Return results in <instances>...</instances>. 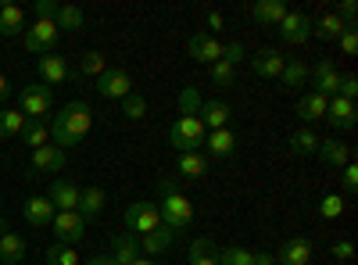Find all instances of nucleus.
<instances>
[{"mask_svg": "<svg viewBox=\"0 0 358 265\" xmlns=\"http://www.w3.org/2000/svg\"><path fill=\"white\" fill-rule=\"evenodd\" d=\"M90 126H94V111H90V104L86 101H72V104H65L62 111L54 115L50 140H54V147L65 151V147H76V143L86 140Z\"/></svg>", "mask_w": 358, "mask_h": 265, "instance_id": "f257e3e1", "label": "nucleus"}, {"mask_svg": "<svg viewBox=\"0 0 358 265\" xmlns=\"http://www.w3.org/2000/svg\"><path fill=\"white\" fill-rule=\"evenodd\" d=\"M204 136H208V129H204V122L197 119H187V115H179V119L169 126V143H172V151L176 155H190V151H201L204 147Z\"/></svg>", "mask_w": 358, "mask_h": 265, "instance_id": "f03ea898", "label": "nucleus"}, {"mask_svg": "<svg viewBox=\"0 0 358 265\" xmlns=\"http://www.w3.org/2000/svg\"><path fill=\"white\" fill-rule=\"evenodd\" d=\"M158 212H162V226H165V229H172L176 237H179L183 229H190V222H194V204H190L183 194H179V190L162 194Z\"/></svg>", "mask_w": 358, "mask_h": 265, "instance_id": "7ed1b4c3", "label": "nucleus"}, {"mask_svg": "<svg viewBox=\"0 0 358 265\" xmlns=\"http://www.w3.org/2000/svg\"><path fill=\"white\" fill-rule=\"evenodd\" d=\"M122 219H126V229L133 237H147V233L162 229V212H158L155 201H133Z\"/></svg>", "mask_w": 358, "mask_h": 265, "instance_id": "20e7f679", "label": "nucleus"}, {"mask_svg": "<svg viewBox=\"0 0 358 265\" xmlns=\"http://www.w3.org/2000/svg\"><path fill=\"white\" fill-rule=\"evenodd\" d=\"M18 104H22L18 111L25 115V119H40V122H47L50 104H54V90H50V86H43V83H29V86H22Z\"/></svg>", "mask_w": 358, "mask_h": 265, "instance_id": "39448f33", "label": "nucleus"}, {"mask_svg": "<svg viewBox=\"0 0 358 265\" xmlns=\"http://www.w3.org/2000/svg\"><path fill=\"white\" fill-rule=\"evenodd\" d=\"M57 40H62V29H57L54 22H33L22 33V43H25V50L29 54H36V57H43V54H54V47H57Z\"/></svg>", "mask_w": 358, "mask_h": 265, "instance_id": "423d86ee", "label": "nucleus"}, {"mask_svg": "<svg viewBox=\"0 0 358 265\" xmlns=\"http://www.w3.org/2000/svg\"><path fill=\"white\" fill-rule=\"evenodd\" d=\"M50 233H54V241L57 244H79L86 237V219L79 212H54L50 219Z\"/></svg>", "mask_w": 358, "mask_h": 265, "instance_id": "0eeeda50", "label": "nucleus"}, {"mask_svg": "<svg viewBox=\"0 0 358 265\" xmlns=\"http://www.w3.org/2000/svg\"><path fill=\"white\" fill-rule=\"evenodd\" d=\"M97 94L104 101H126L133 94V76L126 69H104L97 76Z\"/></svg>", "mask_w": 358, "mask_h": 265, "instance_id": "6e6552de", "label": "nucleus"}, {"mask_svg": "<svg viewBox=\"0 0 358 265\" xmlns=\"http://www.w3.org/2000/svg\"><path fill=\"white\" fill-rule=\"evenodd\" d=\"M308 79H312V90H315V94H322V97H337L344 76L337 72V65L330 62V57H319V62L308 69Z\"/></svg>", "mask_w": 358, "mask_h": 265, "instance_id": "1a4fd4ad", "label": "nucleus"}, {"mask_svg": "<svg viewBox=\"0 0 358 265\" xmlns=\"http://www.w3.org/2000/svg\"><path fill=\"white\" fill-rule=\"evenodd\" d=\"M312 25H315V18L312 15H305V11H287V18L276 25L280 29V40L283 43H308L312 40Z\"/></svg>", "mask_w": 358, "mask_h": 265, "instance_id": "9d476101", "label": "nucleus"}, {"mask_svg": "<svg viewBox=\"0 0 358 265\" xmlns=\"http://www.w3.org/2000/svg\"><path fill=\"white\" fill-rule=\"evenodd\" d=\"M187 50H190L194 62H201V65H215V62H222L226 43H222V40H215V36H208L204 29H197V33L187 40Z\"/></svg>", "mask_w": 358, "mask_h": 265, "instance_id": "9b49d317", "label": "nucleus"}, {"mask_svg": "<svg viewBox=\"0 0 358 265\" xmlns=\"http://www.w3.org/2000/svg\"><path fill=\"white\" fill-rule=\"evenodd\" d=\"M36 76H40V83L43 86H62L69 76H72V69H69V57H62V54H43V57H36Z\"/></svg>", "mask_w": 358, "mask_h": 265, "instance_id": "f8f14e48", "label": "nucleus"}, {"mask_svg": "<svg viewBox=\"0 0 358 265\" xmlns=\"http://www.w3.org/2000/svg\"><path fill=\"white\" fill-rule=\"evenodd\" d=\"M248 62H251V72H255V76H262V79H280L287 57H283L280 50H273V47H265V50L248 54Z\"/></svg>", "mask_w": 358, "mask_h": 265, "instance_id": "ddd939ff", "label": "nucleus"}, {"mask_svg": "<svg viewBox=\"0 0 358 265\" xmlns=\"http://www.w3.org/2000/svg\"><path fill=\"white\" fill-rule=\"evenodd\" d=\"M79 197H83V190L76 183H69V180H54L50 194H47V201L54 204V212H79Z\"/></svg>", "mask_w": 358, "mask_h": 265, "instance_id": "4468645a", "label": "nucleus"}, {"mask_svg": "<svg viewBox=\"0 0 358 265\" xmlns=\"http://www.w3.org/2000/svg\"><path fill=\"white\" fill-rule=\"evenodd\" d=\"M326 122H330L334 129H355V122H358L355 101H348V97H330V104H326Z\"/></svg>", "mask_w": 358, "mask_h": 265, "instance_id": "2eb2a0df", "label": "nucleus"}, {"mask_svg": "<svg viewBox=\"0 0 358 265\" xmlns=\"http://www.w3.org/2000/svg\"><path fill=\"white\" fill-rule=\"evenodd\" d=\"M204 147H208V155H212V158H233L236 155V147H241V140H236V133L226 126V129H212V133H208L204 136Z\"/></svg>", "mask_w": 358, "mask_h": 265, "instance_id": "dca6fc26", "label": "nucleus"}, {"mask_svg": "<svg viewBox=\"0 0 358 265\" xmlns=\"http://www.w3.org/2000/svg\"><path fill=\"white\" fill-rule=\"evenodd\" d=\"M308 262H312V241L308 237L283 241V248L276 255V265H308Z\"/></svg>", "mask_w": 358, "mask_h": 265, "instance_id": "f3484780", "label": "nucleus"}, {"mask_svg": "<svg viewBox=\"0 0 358 265\" xmlns=\"http://www.w3.org/2000/svg\"><path fill=\"white\" fill-rule=\"evenodd\" d=\"M22 215H25V222L33 226V229H43V226H50V219H54V204L47 201V194H36V197H29V201L22 204Z\"/></svg>", "mask_w": 358, "mask_h": 265, "instance_id": "a211bd4d", "label": "nucleus"}, {"mask_svg": "<svg viewBox=\"0 0 358 265\" xmlns=\"http://www.w3.org/2000/svg\"><path fill=\"white\" fill-rule=\"evenodd\" d=\"M65 162H69V155L62 151V147L47 143V147H40V151H33V162H29V169H33V176H36V172H62Z\"/></svg>", "mask_w": 358, "mask_h": 265, "instance_id": "6ab92c4d", "label": "nucleus"}, {"mask_svg": "<svg viewBox=\"0 0 358 265\" xmlns=\"http://www.w3.org/2000/svg\"><path fill=\"white\" fill-rule=\"evenodd\" d=\"M197 119L204 122V129L212 133V129H226L229 119H233V108L226 101H204L201 111H197Z\"/></svg>", "mask_w": 358, "mask_h": 265, "instance_id": "aec40b11", "label": "nucleus"}, {"mask_svg": "<svg viewBox=\"0 0 358 265\" xmlns=\"http://www.w3.org/2000/svg\"><path fill=\"white\" fill-rule=\"evenodd\" d=\"M326 104H330V97H322V94H315V90L301 94V101H297V119H301L305 126L326 119Z\"/></svg>", "mask_w": 358, "mask_h": 265, "instance_id": "412c9836", "label": "nucleus"}, {"mask_svg": "<svg viewBox=\"0 0 358 265\" xmlns=\"http://www.w3.org/2000/svg\"><path fill=\"white\" fill-rule=\"evenodd\" d=\"M25 11L18 4H11V0H4L0 4V36H22L25 33Z\"/></svg>", "mask_w": 358, "mask_h": 265, "instance_id": "4be33fe9", "label": "nucleus"}, {"mask_svg": "<svg viewBox=\"0 0 358 265\" xmlns=\"http://www.w3.org/2000/svg\"><path fill=\"white\" fill-rule=\"evenodd\" d=\"M287 0H258V4L251 8V18L258 22V25H280L283 18H287Z\"/></svg>", "mask_w": 358, "mask_h": 265, "instance_id": "5701e85b", "label": "nucleus"}, {"mask_svg": "<svg viewBox=\"0 0 358 265\" xmlns=\"http://www.w3.org/2000/svg\"><path fill=\"white\" fill-rule=\"evenodd\" d=\"M140 241V255H147V258H158V255H165L172 244H176V233L172 229H155V233H147V237H136Z\"/></svg>", "mask_w": 358, "mask_h": 265, "instance_id": "b1692460", "label": "nucleus"}, {"mask_svg": "<svg viewBox=\"0 0 358 265\" xmlns=\"http://www.w3.org/2000/svg\"><path fill=\"white\" fill-rule=\"evenodd\" d=\"M315 155L330 165V169H344V165L351 162V147L334 136V140H319V151H315Z\"/></svg>", "mask_w": 358, "mask_h": 265, "instance_id": "393cba45", "label": "nucleus"}, {"mask_svg": "<svg viewBox=\"0 0 358 265\" xmlns=\"http://www.w3.org/2000/svg\"><path fill=\"white\" fill-rule=\"evenodd\" d=\"M22 258H25V241L18 233L4 229L0 233V265H22Z\"/></svg>", "mask_w": 358, "mask_h": 265, "instance_id": "a878e982", "label": "nucleus"}, {"mask_svg": "<svg viewBox=\"0 0 358 265\" xmlns=\"http://www.w3.org/2000/svg\"><path fill=\"white\" fill-rule=\"evenodd\" d=\"M111 258L118 265H133L140 258V241L133 237V233H118V237L111 241Z\"/></svg>", "mask_w": 358, "mask_h": 265, "instance_id": "bb28decb", "label": "nucleus"}, {"mask_svg": "<svg viewBox=\"0 0 358 265\" xmlns=\"http://www.w3.org/2000/svg\"><path fill=\"white\" fill-rule=\"evenodd\" d=\"M18 140H22L25 147H33V151H40V147H47V143H50V126H47V122H40V119H25V126H22Z\"/></svg>", "mask_w": 358, "mask_h": 265, "instance_id": "cd10ccee", "label": "nucleus"}, {"mask_svg": "<svg viewBox=\"0 0 358 265\" xmlns=\"http://www.w3.org/2000/svg\"><path fill=\"white\" fill-rule=\"evenodd\" d=\"M104 201H108V194H104L101 187H86L83 197H79V215H83L86 222H94V219L104 212Z\"/></svg>", "mask_w": 358, "mask_h": 265, "instance_id": "c85d7f7f", "label": "nucleus"}, {"mask_svg": "<svg viewBox=\"0 0 358 265\" xmlns=\"http://www.w3.org/2000/svg\"><path fill=\"white\" fill-rule=\"evenodd\" d=\"M179 176H183V180H204L208 176V158L201 151L179 155Z\"/></svg>", "mask_w": 358, "mask_h": 265, "instance_id": "c756f323", "label": "nucleus"}, {"mask_svg": "<svg viewBox=\"0 0 358 265\" xmlns=\"http://www.w3.org/2000/svg\"><path fill=\"white\" fill-rule=\"evenodd\" d=\"M280 83L287 86V90L305 86V83H308V65L297 62V57H287V65H283V72H280Z\"/></svg>", "mask_w": 358, "mask_h": 265, "instance_id": "7c9ffc66", "label": "nucleus"}, {"mask_svg": "<svg viewBox=\"0 0 358 265\" xmlns=\"http://www.w3.org/2000/svg\"><path fill=\"white\" fill-rule=\"evenodd\" d=\"M341 33H344V22L334 15V11H326L322 18H315V25H312V36H319V40H341Z\"/></svg>", "mask_w": 358, "mask_h": 265, "instance_id": "2f4dec72", "label": "nucleus"}, {"mask_svg": "<svg viewBox=\"0 0 358 265\" xmlns=\"http://www.w3.org/2000/svg\"><path fill=\"white\" fill-rule=\"evenodd\" d=\"M190 265H219V248L208 237H197L190 244Z\"/></svg>", "mask_w": 358, "mask_h": 265, "instance_id": "473e14b6", "label": "nucleus"}, {"mask_svg": "<svg viewBox=\"0 0 358 265\" xmlns=\"http://www.w3.org/2000/svg\"><path fill=\"white\" fill-rule=\"evenodd\" d=\"M319 151V136L312 133V126H305V129H297L294 136H290V155H297V158H305V155H315Z\"/></svg>", "mask_w": 358, "mask_h": 265, "instance_id": "72a5a7b5", "label": "nucleus"}, {"mask_svg": "<svg viewBox=\"0 0 358 265\" xmlns=\"http://www.w3.org/2000/svg\"><path fill=\"white\" fill-rule=\"evenodd\" d=\"M104 69H108V57H104L101 50H86V54L79 57V76H86V79H97Z\"/></svg>", "mask_w": 358, "mask_h": 265, "instance_id": "f704fd0d", "label": "nucleus"}, {"mask_svg": "<svg viewBox=\"0 0 358 265\" xmlns=\"http://www.w3.org/2000/svg\"><path fill=\"white\" fill-rule=\"evenodd\" d=\"M22 126H25V115H22V111H15V108L0 111V140L18 136V133H22Z\"/></svg>", "mask_w": 358, "mask_h": 265, "instance_id": "c9c22d12", "label": "nucleus"}, {"mask_svg": "<svg viewBox=\"0 0 358 265\" xmlns=\"http://www.w3.org/2000/svg\"><path fill=\"white\" fill-rule=\"evenodd\" d=\"M54 25H57V29H83V25H86V11L76 8V4H62Z\"/></svg>", "mask_w": 358, "mask_h": 265, "instance_id": "e433bc0d", "label": "nucleus"}, {"mask_svg": "<svg viewBox=\"0 0 358 265\" xmlns=\"http://www.w3.org/2000/svg\"><path fill=\"white\" fill-rule=\"evenodd\" d=\"M47 265H79V255H76V248L54 241V244L47 248Z\"/></svg>", "mask_w": 358, "mask_h": 265, "instance_id": "4c0bfd02", "label": "nucleus"}, {"mask_svg": "<svg viewBox=\"0 0 358 265\" xmlns=\"http://www.w3.org/2000/svg\"><path fill=\"white\" fill-rule=\"evenodd\" d=\"M201 94H197V86H183L179 90V115H187V119H194V115L201 111Z\"/></svg>", "mask_w": 358, "mask_h": 265, "instance_id": "58836bf2", "label": "nucleus"}, {"mask_svg": "<svg viewBox=\"0 0 358 265\" xmlns=\"http://www.w3.org/2000/svg\"><path fill=\"white\" fill-rule=\"evenodd\" d=\"M344 208H348V204H344V197H337V194H326V197L319 201V215H322V219H341Z\"/></svg>", "mask_w": 358, "mask_h": 265, "instance_id": "ea45409f", "label": "nucleus"}, {"mask_svg": "<svg viewBox=\"0 0 358 265\" xmlns=\"http://www.w3.org/2000/svg\"><path fill=\"white\" fill-rule=\"evenodd\" d=\"M122 115H126V119H133V122H136V119H143V115H147V97L133 90V94L122 101Z\"/></svg>", "mask_w": 358, "mask_h": 265, "instance_id": "a19ab883", "label": "nucleus"}, {"mask_svg": "<svg viewBox=\"0 0 358 265\" xmlns=\"http://www.w3.org/2000/svg\"><path fill=\"white\" fill-rule=\"evenodd\" d=\"M255 262V251L248 248H226L219 251V265H251Z\"/></svg>", "mask_w": 358, "mask_h": 265, "instance_id": "79ce46f5", "label": "nucleus"}, {"mask_svg": "<svg viewBox=\"0 0 358 265\" xmlns=\"http://www.w3.org/2000/svg\"><path fill=\"white\" fill-rule=\"evenodd\" d=\"M236 79V65H229V62H215L212 65V83L215 86H229Z\"/></svg>", "mask_w": 358, "mask_h": 265, "instance_id": "37998d69", "label": "nucleus"}, {"mask_svg": "<svg viewBox=\"0 0 358 265\" xmlns=\"http://www.w3.org/2000/svg\"><path fill=\"white\" fill-rule=\"evenodd\" d=\"M57 11H62V4H57V0H36V4H33L36 22H54V18H57Z\"/></svg>", "mask_w": 358, "mask_h": 265, "instance_id": "c03bdc74", "label": "nucleus"}, {"mask_svg": "<svg viewBox=\"0 0 358 265\" xmlns=\"http://www.w3.org/2000/svg\"><path fill=\"white\" fill-rule=\"evenodd\" d=\"M341 183H344V194H355L358 190V165L355 162H348L341 169Z\"/></svg>", "mask_w": 358, "mask_h": 265, "instance_id": "a18cd8bd", "label": "nucleus"}, {"mask_svg": "<svg viewBox=\"0 0 358 265\" xmlns=\"http://www.w3.org/2000/svg\"><path fill=\"white\" fill-rule=\"evenodd\" d=\"M222 62H229V65H241V62H248V47H244V43H226Z\"/></svg>", "mask_w": 358, "mask_h": 265, "instance_id": "49530a36", "label": "nucleus"}, {"mask_svg": "<svg viewBox=\"0 0 358 265\" xmlns=\"http://www.w3.org/2000/svg\"><path fill=\"white\" fill-rule=\"evenodd\" d=\"M341 22H344V29H355V15H358V4H355V0H344V4L334 11Z\"/></svg>", "mask_w": 358, "mask_h": 265, "instance_id": "de8ad7c7", "label": "nucleus"}, {"mask_svg": "<svg viewBox=\"0 0 358 265\" xmlns=\"http://www.w3.org/2000/svg\"><path fill=\"white\" fill-rule=\"evenodd\" d=\"M337 43H341V50H344L348 57H355V54H358V33H355V29H344Z\"/></svg>", "mask_w": 358, "mask_h": 265, "instance_id": "09e8293b", "label": "nucleus"}, {"mask_svg": "<svg viewBox=\"0 0 358 265\" xmlns=\"http://www.w3.org/2000/svg\"><path fill=\"white\" fill-rule=\"evenodd\" d=\"M337 97H348V101L358 97V79H355V76H344V79H341V94H337Z\"/></svg>", "mask_w": 358, "mask_h": 265, "instance_id": "8fccbe9b", "label": "nucleus"}, {"mask_svg": "<svg viewBox=\"0 0 358 265\" xmlns=\"http://www.w3.org/2000/svg\"><path fill=\"white\" fill-rule=\"evenodd\" d=\"M204 25H208V29H204V33H208V36H212V33H215V29H226V18H222V11H208V18H204Z\"/></svg>", "mask_w": 358, "mask_h": 265, "instance_id": "3c124183", "label": "nucleus"}, {"mask_svg": "<svg viewBox=\"0 0 358 265\" xmlns=\"http://www.w3.org/2000/svg\"><path fill=\"white\" fill-rule=\"evenodd\" d=\"M334 258H341V262L355 258V244H351V241H337V244H334Z\"/></svg>", "mask_w": 358, "mask_h": 265, "instance_id": "603ef678", "label": "nucleus"}, {"mask_svg": "<svg viewBox=\"0 0 358 265\" xmlns=\"http://www.w3.org/2000/svg\"><path fill=\"white\" fill-rule=\"evenodd\" d=\"M251 265H276V255H268V251H255V262Z\"/></svg>", "mask_w": 358, "mask_h": 265, "instance_id": "864d4df0", "label": "nucleus"}, {"mask_svg": "<svg viewBox=\"0 0 358 265\" xmlns=\"http://www.w3.org/2000/svg\"><path fill=\"white\" fill-rule=\"evenodd\" d=\"M86 265H118L111 255H94V258H86Z\"/></svg>", "mask_w": 358, "mask_h": 265, "instance_id": "5fc2aeb1", "label": "nucleus"}, {"mask_svg": "<svg viewBox=\"0 0 358 265\" xmlns=\"http://www.w3.org/2000/svg\"><path fill=\"white\" fill-rule=\"evenodd\" d=\"M4 97H11V79L0 72V101H4Z\"/></svg>", "mask_w": 358, "mask_h": 265, "instance_id": "6e6d98bb", "label": "nucleus"}, {"mask_svg": "<svg viewBox=\"0 0 358 265\" xmlns=\"http://www.w3.org/2000/svg\"><path fill=\"white\" fill-rule=\"evenodd\" d=\"M133 265H162V262H158V258H147V255H140Z\"/></svg>", "mask_w": 358, "mask_h": 265, "instance_id": "4d7b16f0", "label": "nucleus"}]
</instances>
